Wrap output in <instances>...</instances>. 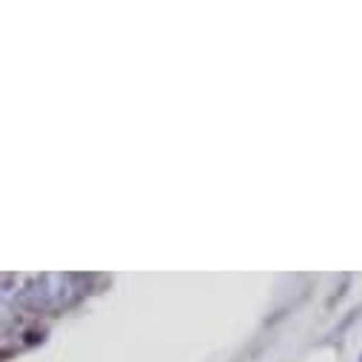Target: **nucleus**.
I'll return each instance as SVG.
<instances>
[{
  "instance_id": "obj_1",
  "label": "nucleus",
  "mask_w": 362,
  "mask_h": 362,
  "mask_svg": "<svg viewBox=\"0 0 362 362\" xmlns=\"http://www.w3.org/2000/svg\"><path fill=\"white\" fill-rule=\"evenodd\" d=\"M15 303L26 311H49L54 308V297H52V288L46 283V277H32L26 288L18 291Z\"/></svg>"
},
{
  "instance_id": "obj_3",
  "label": "nucleus",
  "mask_w": 362,
  "mask_h": 362,
  "mask_svg": "<svg viewBox=\"0 0 362 362\" xmlns=\"http://www.w3.org/2000/svg\"><path fill=\"white\" fill-rule=\"evenodd\" d=\"M356 362H362V351H359V356H356Z\"/></svg>"
},
{
  "instance_id": "obj_2",
  "label": "nucleus",
  "mask_w": 362,
  "mask_h": 362,
  "mask_svg": "<svg viewBox=\"0 0 362 362\" xmlns=\"http://www.w3.org/2000/svg\"><path fill=\"white\" fill-rule=\"evenodd\" d=\"M40 342H46V331L40 328V331H26V337H23V345H40Z\"/></svg>"
}]
</instances>
